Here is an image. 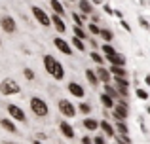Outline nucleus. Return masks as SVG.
I'll return each mask as SVG.
<instances>
[{
    "label": "nucleus",
    "instance_id": "1",
    "mask_svg": "<svg viewBox=\"0 0 150 144\" xmlns=\"http://www.w3.org/2000/svg\"><path fill=\"white\" fill-rule=\"evenodd\" d=\"M44 68H46V72H50L51 76L55 78V80H63V78H65V68H63V65L59 63L53 55L44 57Z\"/></svg>",
    "mask_w": 150,
    "mask_h": 144
},
{
    "label": "nucleus",
    "instance_id": "2",
    "mask_svg": "<svg viewBox=\"0 0 150 144\" xmlns=\"http://www.w3.org/2000/svg\"><path fill=\"white\" fill-rule=\"evenodd\" d=\"M30 110H33V114L38 116V118H46L50 108H48V103L42 100L40 97H33V99H30Z\"/></svg>",
    "mask_w": 150,
    "mask_h": 144
},
{
    "label": "nucleus",
    "instance_id": "3",
    "mask_svg": "<svg viewBox=\"0 0 150 144\" xmlns=\"http://www.w3.org/2000/svg\"><path fill=\"white\" fill-rule=\"evenodd\" d=\"M19 91H21V87H19V84L13 78H6V80L0 81V93L2 95H15Z\"/></svg>",
    "mask_w": 150,
    "mask_h": 144
},
{
    "label": "nucleus",
    "instance_id": "4",
    "mask_svg": "<svg viewBox=\"0 0 150 144\" xmlns=\"http://www.w3.org/2000/svg\"><path fill=\"white\" fill-rule=\"evenodd\" d=\"M112 114L114 118L118 119V122H125L129 116V108H127V103L125 100H120V103H116V106L112 108Z\"/></svg>",
    "mask_w": 150,
    "mask_h": 144
},
{
    "label": "nucleus",
    "instance_id": "5",
    "mask_svg": "<svg viewBox=\"0 0 150 144\" xmlns=\"http://www.w3.org/2000/svg\"><path fill=\"white\" fill-rule=\"evenodd\" d=\"M30 11H33V15L36 17V21L40 23L42 27H50V25H51V17H50L48 13H46L44 10H42V8L33 6V8H30Z\"/></svg>",
    "mask_w": 150,
    "mask_h": 144
},
{
    "label": "nucleus",
    "instance_id": "6",
    "mask_svg": "<svg viewBox=\"0 0 150 144\" xmlns=\"http://www.w3.org/2000/svg\"><path fill=\"white\" fill-rule=\"evenodd\" d=\"M57 108H59V112H61L63 116H67V118H72V116H76V108H74V104L70 103V100H67V99H61L57 103Z\"/></svg>",
    "mask_w": 150,
    "mask_h": 144
},
{
    "label": "nucleus",
    "instance_id": "7",
    "mask_svg": "<svg viewBox=\"0 0 150 144\" xmlns=\"http://www.w3.org/2000/svg\"><path fill=\"white\" fill-rule=\"evenodd\" d=\"M0 27H2V30H4V32H8V34H11V32H15V30H17L15 19L10 17V15H4V17H0Z\"/></svg>",
    "mask_w": 150,
    "mask_h": 144
},
{
    "label": "nucleus",
    "instance_id": "8",
    "mask_svg": "<svg viewBox=\"0 0 150 144\" xmlns=\"http://www.w3.org/2000/svg\"><path fill=\"white\" fill-rule=\"evenodd\" d=\"M8 114H10L13 119H17V122H27L25 112H23L19 106H15V104H8Z\"/></svg>",
    "mask_w": 150,
    "mask_h": 144
},
{
    "label": "nucleus",
    "instance_id": "9",
    "mask_svg": "<svg viewBox=\"0 0 150 144\" xmlns=\"http://www.w3.org/2000/svg\"><path fill=\"white\" fill-rule=\"evenodd\" d=\"M53 44H55V48L59 49L61 53H65V55H72V48H70V44L67 40H63V38H55L53 40Z\"/></svg>",
    "mask_w": 150,
    "mask_h": 144
},
{
    "label": "nucleus",
    "instance_id": "10",
    "mask_svg": "<svg viewBox=\"0 0 150 144\" xmlns=\"http://www.w3.org/2000/svg\"><path fill=\"white\" fill-rule=\"evenodd\" d=\"M59 131H61L63 137H67V138H74V135H76L74 133V127L70 125L69 122H61L59 123Z\"/></svg>",
    "mask_w": 150,
    "mask_h": 144
},
{
    "label": "nucleus",
    "instance_id": "11",
    "mask_svg": "<svg viewBox=\"0 0 150 144\" xmlns=\"http://www.w3.org/2000/svg\"><path fill=\"white\" fill-rule=\"evenodd\" d=\"M69 91H70V95L78 97V99H82V97L86 95L84 87H82V85L78 84V81H70V84H69Z\"/></svg>",
    "mask_w": 150,
    "mask_h": 144
},
{
    "label": "nucleus",
    "instance_id": "12",
    "mask_svg": "<svg viewBox=\"0 0 150 144\" xmlns=\"http://www.w3.org/2000/svg\"><path fill=\"white\" fill-rule=\"evenodd\" d=\"M114 84H116V89L120 91V95H127V87H129V81L125 78H114Z\"/></svg>",
    "mask_w": 150,
    "mask_h": 144
},
{
    "label": "nucleus",
    "instance_id": "13",
    "mask_svg": "<svg viewBox=\"0 0 150 144\" xmlns=\"http://www.w3.org/2000/svg\"><path fill=\"white\" fill-rule=\"evenodd\" d=\"M106 61H108L110 65H114V67H124L125 65V57L122 55V53H114V55H110V57H106Z\"/></svg>",
    "mask_w": 150,
    "mask_h": 144
},
{
    "label": "nucleus",
    "instance_id": "14",
    "mask_svg": "<svg viewBox=\"0 0 150 144\" xmlns=\"http://www.w3.org/2000/svg\"><path fill=\"white\" fill-rule=\"evenodd\" d=\"M99 129H101L103 133L106 135V137H114V135H116V129H114V127L110 125V123L106 122V119H103V122H99Z\"/></svg>",
    "mask_w": 150,
    "mask_h": 144
},
{
    "label": "nucleus",
    "instance_id": "15",
    "mask_svg": "<svg viewBox=\"0 0 150 144\" xmlns=\"http://www.w3.org/2000/svg\"><path fill=\"white\" fill-rule=\"evenodd\" d=\"M95 72H97V76H99V81H103V84H108V81H110V76H112V74H110L108 68L99 67Z\"/></svg>",
    "mask_w": 150,
    "mask_h": 144
},
{
    "label": "nucleus",
    "instance_id": "16",
    "mask_svg": "<svg viewBox=\"0 0 150 144\" xmlns=\"http://www.w3.org/2000/svg\"><path fill=\"white\" fill-rule=\"evenodd\" d=\"M78 6H80V11L82 13H93V2L91 0H80L78 2Z\"/></svg>",
    "mask_w": 150,
    "mask_h": 144
},
{
    "label": "nucleus",
    "instance_id": "17",
    "mask_svg": "<svg viewBox=\"0 0 150 144\" xmlns=\"http://www.w3.org/2000/svg\"><path fill=\"white\" fill-rule=\"evenodd\" d=\"M110 74H112L114 78H125L127 76V70H125L124 67H114V65H110Z\"/></svg>",
    "mask_w": 150,
    "mask_h": 144
},
{
    "label": "nucleus",
    "instance_id": "18",
    "mask_svg": "<svg viewBox=\"0 0 150 144\" xmlns=\"http://www.w3.org/2000/svg\"><path fill=\"white\" fill-rule=\"evenodd\" d=\"M84 127L89 131V133H93V131L99 129V122H97V119H93V118H86L84 119Z\"/></svg>",
    "mask_w": 150,
    "mask_h": 144
},
{
    "label": "nucleus",
    "instance_id": "19",
    "mask_svg": "<svg viewBox=\"0 0 150 144\" xmlns=\"http://www.w3.org/2000/svg\"><path fill=\"white\" fill-rule=\"evenodd\" d=\"M0 127H2V129H6L8 133H17V127H15V123L13 122H10V119H0Z\"/></svg>",
    "mask_w": 150,
    "mask_h": 144
},
{
    "label": "nucleus",
    "instance_id": "20",
    "mask_svg": "<svg viewBox=\"0 0 150 144\" xmlns=\"http://www.w3.org/2000/svg\"><path fill=\"white\" fill-rule=\"evenodd\" d=\"M51 23H53V25H55V29H57L59 30V32H65V30H67V25H65V23H63V19L61 17H59V15L57 13H55L53 15V17H51Z\"/></svg>",
    "mask_w": 150,
    "mask_h": 144
},
{
    "label": "nucleus",
    "instance_id": "21",
    "mask_svg": "<svg viewBox=\"0 0 150 144\" xmlns=\"http://www.w3.org/2000/svg\"><path fill=\"white\" fill-rule=\"evenodd\" d=\"M101 103H103V106H105V108H114V106H116L114 99L110 95H106V93H103V95H101Z\"/></svg>",
    "mask_w": 150,
    "mask_h": 144
},
{
    "label": "nucleus",
    "instance_id": "22",
    "mask_svg": "<svg viewBox=\"0 0 150 144\" xmlns=\"http://www.w3.org/2000/svg\"><path fill=\"white\" fill-rule=\"evenodd\" d=\"M86 78H88V81L91 85H97V84H99V76H97V72L91 70V68H88V70H86Z\"/></svg>",
    "mask_w": 150,
    "mask_h": 144
},
{
    "label": "nucleus",
    "instance_id": "23",
    "mask_svg": "<svg viewBox=\"0 0 150 144\" xmlns=\"http://www.w3.org/2000/svg\"><path fill=\"white\" fill-rule=\"evenodd\" d=\"M50 4H51V10H53L57 15H65V8H63V4L59 2V0H51Z\"/></svg>",
    "mask_w": 150,
    "mask_h": 144
},
{
    "label": "nucleus",
    "instance_id": "24",
    "mask_svg": "<svg viewBox=\"0 0 150 144\" xmlns=\"http://www.w3.org/2000/svg\"><path fill=\"white\" fill-rule=\"evenodd\" d=\"M72 34H74L76 38H82V40H86V38H88V34H86V30L82 29L80 25H74V27H72Z\"/></svg>",
    "mask_w": 150,
    "mask_h": 144
},
{
    "label": "nucleus",
    "instance_id": "25",
    "mask_svg": "<svg viewBox=\"0 0 150 144\" xmlns=\"http://www.w3.org/2000/svg\"><path fill=\"white\" fill-rule=\"evenodd\" d=\"M70 44H72L74 48L78 49V51H84V49H86V44H84V40H82V38H76V36H72Z\"/></svg>",
    "mask_w": 150,
    "mask_h": 144
},
{
    "label": "nucleus",
    "instance_id": "26",
    "mask_svg": "<svg viewBox=\"0 0 150 144\" xmlns=\"http://www.w3.org/2000/svg\"><path fill=\"white\" fill-rule=\"evenodd\" d=\"M116 133L118 135H129V127L125 125V122H118L116 123Z\"/></svg>",
    "mask_w": 150,
    "mask_h": 144
},
{
    "label": "nucleus",
    "instance_id": "27",
    "mask_svg": "<svg viewBox=\"0 0 150 144\" xmlns=\"http://www.w3.org/2000/svg\"><path fill=\"white\" fill-rule=\"evenodd\" d=\"M105 93L110 95L112 99H118V95H120V91H118L116 87H112V85H108V84H105Z\"/></svg>",
    "mask_w": 150,
    "mask_h": 144
},
{
    "label": "nucleus",
    "instance_id": "28",
    "mask_svg": "<svg viewBox=\"0 0 150 144\" xmlns=\"http://www.w3.org/2000/svg\"><path fill=\"white\" fill-rule=\"evenodd\" d=\"M114 138H116V144H131L127 135H114Z\"/></svg>",
    "mask_w": 150,
    "mask_h": 144
},
{
    "label": "nucleus",
    "instance_id": "29",
    "mask_svg": "<svg viewBox=\"0 0 150 144\" xmlns=\"http://www.w3.org/2000/svg\"><path fill=\"white\" fill-rule=\"evenodd\" d=\"M101 36H103V40L105 42H112V38H114V34L110 32L108 29H101Z\"/></svg>",
    "mask_w": 150,
    "mask_h": 144
},
{
    "label": "nucleus",
    "instance_id": "30",
    "mask_svg": "<svg viewBox=\"0 0 150 144\" xmlns=\"http://www.w3.org/2000/svg\"><path fill=\"white\" fill-rule=\"evenodd\" d=\"M91 59L95 61V63L99 65V67H103V63H105V57H103L101 53H97V51H91Z\"/></svg>",
    "mask_w": 150,
    "mask_h": 144
},
{
    "label": "nucleus",
    "instance_id": "31",
    "mask_svg": "<svg viewBox=\"0 0 150 144\" xmlns=\"http://www.w3.org/2000/svg\"><path fill=\"white\" fill-rule=\"evenodd\" d=\"M103 53H105V57H110V55L116 53V49H114L110 44H105V46H103Z\"/></svg>",
    "mask_w": 150,
    "mask_h": 144
},
{
    "label": "nucleus",
    "instance_id": "32",
    "mask_svg": "<svg viewBox=\"0 0 150 144\" xmlns=\"http://www.w3.org/2000/svg\"><path fill=\"white\" fill-rule=\"evenodd\" d=\"M88 29H89V32H91V34H101V27L95 25V23H89Z\"/></svg>",
    "mask_w": 150,
    "mask_h": 144
},
{
    "label": "nucleus",
    "instance_id": "33",
    "mask_svg": "<svg viewBox=\"0 0 150 144\" xmlns=\"http://www.w3.org/2000/svg\"><path fill=\"white\" fill-rule=\"evenodd\" d=\"M135 93H137V97H139L141 100H146L148 99V91H144V89H139V87H137Z\"/></svg>",
    "mask_w": 150,
    "mask_h": 144
},
{
    "label": "nucleus",
    "instance_id": "34",
    "mask_svg": "<svg viewBox=\"0 0 150 144\" xmlns=\"http://www.w3.org/2000/svg\"><path fill=\"white\" fill-rule=\"evenodd\" d=\"M80 112H82V114H89V112H91V104L82 103V104H80Z\"/></svg>",
    "mask_w": 150,
    "mask_h": 144
},
{
    "label": "nucleus",
    "instance_id": "35",
    "mask_svg": "<svg viewBox=\"0 0 150 144\" xmlns=\"http://www.w3.org/2000/svg\"><path fill=\"white\" fill-rule=\"evenodd\" d=\"M23 74H25L27 80H34V70H33V68H25V70H23Z\"/></svg>",
    "mask_w": 150,
    "mask_h": 144
},
{
    "label": "nucleus",
    "instance_id": "36",
    "mask_svg": "<svg viewBox=\"0 0 150 144\" xmlns=\"http://www.w3.org/2000/svg\"><path fill=\"white\" fill-rule=\"evenodd\" d=\"M72 19H74V23H76V25H80L82 27V17L78 13H72Z\"/></svg>",
    "mask_w": 150,
    "mask_h": 144
},
{
    "label": "nucleus",
    "instance_id": "37",
    "mask_svg": "<svg viewBox=\"0 0 150 144\" xmlns=\"http://www.w3.org/2000/svg\"><path fill=\"white\" fill-rule=\"evenodd\" d=\"M93 144H106L105 137H95V138H93Z\"/></svg>",
    "mask_w": 150,
    "mask_h": 144
},
{
    "label": "nucleus",
    "instance_id": "38",
    "mask_svg": "<svg viewBox=\"0 0 150 144\" xmlns=\"http://www.w3.org/2000/svg\"><path fill=\"white\" fill-rule=\"evenodd\" d=\"M82 144H93V138L91 137H84L82 138Z\"/></svg>",
    "mask_w": 150,
    "mask_h": 144
},
{
    "label": "nucleus",
    "instance_id": "39",
    "mask_svg": "<svg viewBox=\"0 0 150 144\" xmlns=\"http://www.w3.org/2000/svg\"><path fill=\"white\" fill-rule=\"evenodd\" d=\"M139 21H141V25H143V29H150V25H148V21H146V19H143V17H141Z\"/></svg>",
    "mask_w": 150,
    "mask_h": 144
},
{
    "label": "nucleus",
    "instance_id": "40",
    "mask_svg": "<svg viewBox=\"0 0 150 144\" xmlns=\"http://www.w3.org/2000/svg\"><path fill=\"white\" fill-rule=\"evenodd\" d=\"M122 27H124L127 32H131V27H129V23H127V21H122Z\"/></svg>",
    "mask_w": 150,
    "mask_h": 144
},
{
    "label": "nucleus",
    "instance_id": "41",
    "mask_svg": "<svg viewBox=\"0 0 150 144\" xmlns=\"http://www.w3.org/2000/svg\"><path fill=\"white\" fill-rule=\"evenodd\" d=\"M93 4H103V0H91Z\"/></svg>",
    "mask_w": 150,
    "mask_h": 144
},
{
    "label": "nucleus",
    "instance_id": "42",
    "mask_svg": "<svg viewBox=\"0 0 150 144\" xmlns=\"http://www.w3.org/2000/svg\"><path fill=\"white\" fill-rule=\"evenodd\" d=\"M144 81H146V84L150 85V76H146V78H144Z\"/></svg>",
    "mask_w": 150,
    "mask_h": 144
},
{
    "label": "nucleus",
    "instance_id": "43",
    "mask_svg": "<svg viewBox=\"0 0 150 144\" xmlns=\"http://www.w3.org/2000/svg\"><path fill=\"white\" fill-rule=\"evenodd\" d=\"M33 144H42L40 140H38V138H36V140H33Z\"/></svg>",
    "mask_w": 150,
    "mask_h": 144
},
{
    "label": "nucleus",
    "instance_id": "44",
    "mask_svg": "<svg viewBox=\"0 0 150 144\" xmlns=\"http://www.w3.org/2000/svg\"><path fill=\"white\" fill-rule=\"evenodd\" d=\"M4 144H17V142H4Z\"/></svg>",
    "mask_w": 150,
    "mask_h": 144
},
{
    "label": "nucleus",
    "instance_id": "45",
    "mask_svg": "<svg viewBox=\"0 0 150 144\" xmlns=\"http://www.w3.org/2000/svg\"><path fill=\"white\" fill-rule=\"evenodd\" d=\"M148 114H150V106H148Z\"/></svg>",
    "mask_w": 150,
    "mask_h": 144
},
{
    "label": "nucleus",
    "instance_id": "46",
    "mask_svg": "<svg viewBox=\"0 0 150 144\" xmlns=\"http://www.w3.org/2000/svg\"><path fill=\"white\" fill-rule=\"evenodd\" d=\"M0 46H2V40H0Z\"/></svg>",
    "mask_w": 150,
    "mask_h": 144
},
{
    "label": "nucleus",
    "instance_id": "47",
    "mask_svg": "<svg viewBox=\"0 0 150 144\" xmlns=\"http://www.w3.org/2000/svg\"><path fill=\"white\" fill-rule=\"evenodd\" d=\"M70 2H74V0H70Z\"/></svg>",
    "mask_w": 150,
    "mask_h": 144
}]
</instances>
